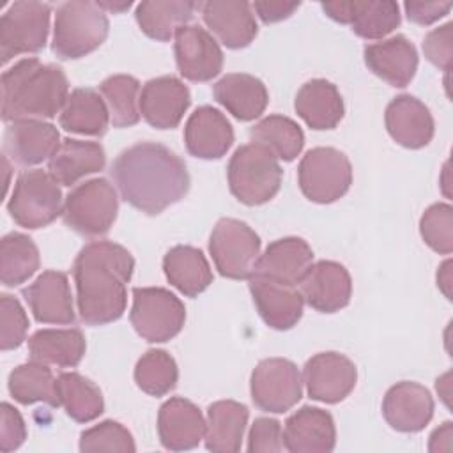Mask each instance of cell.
<instances>
[{
  "label": "cell",
  "instance_id": "ac0fdd59",
  "mask_svg": "<svg viewBox=\"0 0 453 453\" xmlns=\"http://www.w3.org/2000/svg\"><path fill=\"white\" fill-rule=\"evenodd\" d=\"M382 416L396 432H419L434 416V398L425 386L402 380L386 391L382 400Z\"/></svg>",
  "mask_w": 453,
  "mask_h": 453
},
{
  "label": "cell",
  "instance_id": "8992f818",
  "mask_svg": "<svg viewBox=\"0 0 453 453\" xmlns=\"http://www.w3.org/2000/svg\"><path fill=\"white\" fill-rule=\"evenodd\" d=\"M14 223L23 228H42L62 214V191L55 177L46 170H27L14 184L7 202Z\"/></svg>",
  "mask_w": 453,
  "mask_h": 453
},
{
  "label": "cell",
  "instance_id": "484cf974",
  "mask_svg": "<svg viewBox=\"0 0 453 453\" xmlns=\"http://www.w3.org/2000/svg\"><path fill=\"white\" fill-rule=\"evenodd\" d=\"M368 69L391 87H407L418 69V51L403 35H393L363 50Z\"/></svg>",
  "mask_w": 453,
  "mask_h": 453
},
{
  "label": "cell",
  "instance_id": "db71d44e",
  "mask_svg": "<svg viewBox=\"0 0 453 453\" xmlns=\"http://www.w3.org/2000/svg\"><path fill=\"white\" fill-rule=\"evenodd\" d=\"M103 11H110V12H122L126 9L131 7V2H96Z\"/></svg>",
  "mask_w": 453,
  "mask_h": 453
},
{
  "label": "cell",
  "instance_id": "83f0119b",
  "mask_svg": "<svg viewBox=\"0 0 453 453\" xmlns=\"http://www.w3.org/2000/svg\"><path fill=\"white\" fill-rule=\"evenodd\" d=\"M334 444V421L324 409L304 405L285 421L283 446L292 453L333 451Z\"/></svg>",
  "mask_w": 453,
  "mask_h": 453
},
{
  "label": "cell",
  "instance_id": "b9f144b4",
  "mask_svg": "<svg viewBox=\"0 0 453 453\" xmlns=\"http://www.w3.org/2000/svg\"><path fill=\"white\" fill-rule=\"evenodd\" d=\"M179 379L175 359L161 349L147 350L134 366L136 386L152 396H163L170 393Z\"/></svg>",
  "mask_w": 453,
  "mask_h": 453
},
{
  "label": "cell",
  "instance_id": "9a60e30c",
  "mask_svg": "<svg viewBox=\"0 0 453 453\" xmlns=\"http://www.w3.org/2000/svg\"><path fill=\"white\" fill-rule=\"evenodd\" d=\"M299 292L308 306L320 313H334L345 308L352 294L349 271L333 260H319L310 265L299 281Z\"/></svg>",
  "mask_w": 453,
  "mask_h": 453
},
{
  "label": "cell",
  "instance_id": "4fadbf2b",
  "mask_svg": "<svg viewBox=\"0 0 453 453\" xmlns=\"http://www.w3.org/2000/svg\"><path fill=\"white\" fill-rule=\"evenodd\" d=\"M175 62L179 73L191 81H209L221 73L223 51L200 25H184L175 32Z\"/></svg>",
  "mask_w": 453,
  "mask_h": 453
},
{
  "label": "cell",
  "instance_id": "5b68a950",
  "mask_svg": "<svg viewBox=\"0 0 453 453\" xmlns=\"http://www.w3.org/2000/svg\"><path fill=\"white\" fill-rule=\"evenodd\" d=\"M280 159L258 143L241 145L230 157L226 177L232 195L246 205L269 202L281 184Z\"/></svg>",
  "mask_w": 453,
  "mask_h": 453
},
{
  "label": "cell",
  "instance_id": "d6a6232c",
  "mask_svg": "<svg viewBox=\"0 0 453 453\" xmlns=\"http://www.w3.org/2000/svg\"><path fill=\"white\" fill-rule=\"evenodd\" d=\"M166 280L184 296L195 297L212 283V271L205 255L193 246H175L163 258Z\"/></svg>",
  "mask_w": 453,
  "mask_h": 453
},
{
  "label": "cell",
  "instance_id": "816d5d0a",
  "mask_svg": "<svg viewBox=\"0 0 453 453\" xmlns=\"http://www.w3.org/2000/svg\"><path fill=\"white\" fill-rule=\"evenodd\" d=\"M449 448H451V421H444L430 435L428 449L430 451H441V449H449Z\"/></svg>",
  "mask_w": 453,
  "mask_h": 453
},
{
  "label": "cell",
  "instance_id": "60d3db41",
  "mask_svg": "<svg viewBox=\"0 0 453 453\" xmlns=\"http://www.w3.org/2000/svg\"><path fill=\"white\" fill-rule=\"evenodd\" d=\"M113 127H129L140 120V83L129 74L108 76L99 85Z\"/></svg>",
  "mask_w": 453,
  "mask_h": 453
},
{
  "label": "cell",
  "instance_id": "f1b7e54d",
  "mask_svg": "<svg viewBox=\"0 0 453 453\" xmlns=\"http://www.w3.org/2000/svg\"><path fill=\"white\" fill-rule=\"evenodd\" d=\"M212 94L214 99L239 120L260 117L269 101L265 85L246 73L225 74L214 83Z\"/></svg>",
  "mask_w": 453,
  "mask_h": 453
},
{
  "label": "cell",
  "instance_id": "f546056e",
  "mask_svg": "<svg viewBox=\"0 0 453 453\" xmlns=\"http://www.w3.org/2000/svg\"><path fill=\"white\" fill-rule=\"evenodd\" d=\"M106 154L97 142L64 138L48 161V172L62 186H73L80 179L104 168Z\"/></svg>",
  "mask_w": 453,
  "mask_h": 453
},
{
  "label": "cell",
  "instance_id": "4dcf8cb0",
  "mask_svg": "<svg viewBox=\"0 0 453 453\" xmlns=\"http://www.w3.org/2000/svg\"><path fill=\"white\" fill-rule=\"evenodd\" d=\"M296 111L311 129H333L343 117V99L327 80L306 81L296 96Z\"/></svg>",
  "mask_w": 453,
  "mask_h": 453
},
{
  "label": "cell",
  "instance_id": "6da1fadb",
  "mask_svg": "<svg viewBox=\"0 0 453 453\" xmlns=\"http://www.w3.org/2000/svg\"><path fill=\"white\" fill-rule=\"evenodd\" d=\"M111 177L120 196L145 214L163 212L189 189L186 163L154 142H140L122 150L111 165Z\"/></svg>",
  "mask_w": 453,
  "mask_h": 453
},
{
  "label": "cell",
  "instance_id": "1f68e13d",
  "mask_svg": "<svg viewBox=\"0 0 453 453\" xmlns=\"http://www.w3.org/2000/svg\"><path fill=\"white\" fill-rule=\"evenodd\" d=\"M248 416V407L239 402L219 400L211 403L205 421V448L216 453L239 451Z\"/></svg>",
  "mask_w": 453,
  "mask_h": 453
},
{
  "label": "cell",
  "instance_id": "681fc988",
  "mask_svg": "<svg viewBox=\"0 0 453 453\" xmlns=\"http://www.w3.org/2000/svg\"><path fill=\"white\" fill-rule=\"evenodd\" d=\"M403 9H405L407 18L412 23L432 25V23H435L437 19L444 18L449 12L451 4L449 2H416V0H411V2L403 4Z\"/></svg>",
  "mask_w": 453,
  "mask_h": 453
},
{
  "label": "cell",
  "instance_id": "52a82bcc",
  "mask_svg": "<svg viewBox=\"0 0 453 453\" xmlns=\"http://www.w3.org/2000/svg\"><path fill=\"white\" fill-rule=\"evenodd\" d=\"M119 212L115 188L103 177L76 186L64 202V221L81 235L97 237L110 230Z\"/></svg>",
  "mask_w": 453,
  "mask_h": 453
},
{
  "label": "cell",
  "instance_id": "5bb4252c",
  "mask_svg": "<svg viewBox=\"0 0 453 453\" xmlns=\"http://www.w3.org/2000/svg\"><path fill=\"white\" fill-rule=\"evenodd\" d=\"M303 377L310 398L324 403H336L354 389L357 370L343 354L319 352L306 361Z\"/></svg>",
  "mask_w": 453,
  "mask_h": 453
},
{
  "label": "cell",
  "instance_id": "836d02e7",
  "mask_svg": "<svg viewBox=\"0 0 453 453\" xmlns=\"http://www.w3.org/2000/svg\"><path fill=\"white\" fill-rule=\"evenodd\" d=\"M58 122L69 133L103 136L108 129L110 113L104 99L94 88H74L60 111Z\"/></svg>",
  "mask_w": 453,
  "mask_h": 453
},
{
  "label": "cell",
  "instance_id": "ab89813d",
  "mask_svg": "<svg viewBox=\"0 0 453 453\" xmlns=\"http://www.w3.org/2000/svg\"><path fill=\"white\" fill-rule=\"evenodd\" d=\"M39 269V250L35 242L19 232L0 241V280L5 287H18Z\"/></svg>",
  "mask_w": 453,
  "mask_h": 453
},
{
  "label": "cell",
  "instance_id": "277c9868",
  "mask_svg": "<svg viewBox=\"0 0 453 453\" xmlns=\"http://www.w3.org/2000/svg\"><path fill=\"white\" fill-rule=\"evenodd\" d=\"M108 28V16L96 2H65L55 14L51 50L62 60L81 58L104 42Z\"/></svg>",
  "mask_w": 453,
  "mask_h": 453
},
{
  "label": "cell",
  "instance_id": "bcb514c9",
  "mask_svg": "<svg viewBox=\"0 0 453 453\" xmlns=\"http://www.w3.org/2000/svg\"><path fill=\"white\" fill-rule=\"evenodd\" d=\"M283 448L281 425L274 418H257L250 428V453H278Z\"/></svg>",
  "mask_w": 453,
  "mask_h": 453
},
{
  "label": "cell",
  "instance_id": "ffe728a7",
  "mask_svg": "<svg viewBox=\"0 0 453 453\" xmlns=\"http://www.w3.org/2000/svg\"><path fill=\"white\" fill-rule=\"evenodd\" d=\"M200 11L203 23L226 48H244L258 32L251 4L244 0H211L200 4Z\"/></svg>",
  "mask_w": 453,
  "mask_h": 453
},
{
  "label": "cell",
  "instance_id": "ba28073f",
  "mask_svg": "<svg viewBox=\"0 0 453 453\" xmlns=\"http://www.w3.org/2000/svg\"><path fill=\"white\" fill-rule=\"evenodd\" d=\"M129 320L134 331L150 343L168 342L177 336L186 320L182 301L161 287L133 288Z\"/></svg>",
  "mask_w": 453,
  "mask_h": 453
},
{
  "label": "cell",
  "instance_id": "d590c367",
  "mask_svg": "<svg viewBox=\"0 0 453 453\" xmlns=\"http://www.w3.org/2000/svg\"><path fill=\"white\" fill-rule=\"evenodd\" d=\"M85 336L80 329H39L28 338L34 361L57 366H76L85 356Z\"/></svg>",
  "mask_w": 453,
  "mask_h": 453
},
{
  "label": "cell",
  "instance_id": "7dc6e473",
  "mask_svg": "<svg viewBox=\"0 0 453 453\" xmlns=\"http://www.w3.org/2000/svg\"><path fill=\"white\" fill-rule=\"evenodd\" d=\"M453 23H446L426 34L423 41L425 57L439 69L449 71L453 55Z\"/></svg>",
  "mask_w": 453,
  "mask_h": 453
},
{
  "label": "cell",
  "instance_id": "d4e9b609",
  "mask_svg": "<svg viewBox=\"0 0 453 453\" xmlns=\"http://www.w3.org/2000/svg\"><path fill=\"white\" fill-rule=\"evenodd\" d=\"M157 434L166 449H193L205 437V419L193 402L173 396L159 407Z\"/></svg>",
  "mask_w": 453,
  "mask_h": 453
},
{
  "label": "cell",
  "instance_id": "44dd1931",
  "mask_svg": "<svg viewBox=\"0 0 453 453\" xmlns=\"http://www.w3.org/2000/svg\"><path fill=\"white\" fill-rule=\"evenodd\" d=\"M23 297L41 324H73L74 308L69 280L60 271H44L23 288Z\"/></svg>",
  "mask_w": 453,
  "mask_h": 453
},
{
  "label": "cell",
  "instance_id": "603a6c76",
  "mask_svg": "<svg viewBox=\"0 0 453 453\" xmlns=\"http://www.w3.org/2000/svg\"><path fill=\"white\" fill-rule=\"evenodd\" d=\"M250 292L264 322L278 331L294 327L301 315L304 299L297 287L278 283L262 276H250Z\"/></svg>",
  "mask_w": 453,
  "mask_h": 453
},
{
  "label": "cell",
  "instance_id": "30bf717a",
  "mask_svg": "<svg viewBox=\"0 0 453 453\" xmlns=\"http://www.w3.org/2000/svg\"><path fill=\"white\" fill-rule=\"evenodd\" d=\"M50 4L21 0L9 5L0 18L2 64L23 53H37L44 48L50 32Z\"/></svg>",
  "mask_w": 453,
  "mask_h": 453
},
{
  "label": "cell",
  "instance_id": "4316f807",
  "mask_svg": "<svg viewBox=\"0 0 453 453\" xmlns=\"http://www.w3.org/2000/svg\"><path fill=\"white\" fill-rule=\"evenodd\" d=\"M386 129L389 136L407 149H421L434 138V117L418 97L402 94L386 106Z\"/></svg>",
  "mask_w": 453,
  "mask_h": 453
},
{
  "label": "cell",
  "instance_id": "7c38bea8",
  "mask_svg": "<svg viewBox=\"0 0 453 453\" xmlns=\"http://www.w3.org/2000/svg\"><path fill=\"white\" fill-rule=\"evenodd\" d=\"M253 403L265 411L281 414L290 411L303 396V379L297 366L283 357L262 359L251 373Z\"/></svg>",
  "mask_w": 453,
  "mask_h": 453
},
{
  "label": "cell",
  "instance_id": "f35d334b",
  "mask_svg": "<svg viewBox=\"0 0 453 453\" xmlns=\"http://www.w3.org/2000/svg\"><path fill=\"white\" fill-rule=\"evenodd\" d=\"M250 140L269 149L278 159L292 161L303 150L304 133L292 119L269 115L251 127Z\"/></svg>",
  "mask_w": 453,
  "mask_h": 453
},
{
  "label": "cell",
  "instance_id": "e0dca14e",
  "mask_svg": "<svg viewBox=\"0 0 453 453\" xmlns=\"http://www.w3.org/2000/svg\"><path fill=\"white\" fill-rule=\"evenodd\" d=\"M58 147V129L44 120H16L4 133V156L19 166L39 165L50 159Z\"/></svg>",
  "mask_w": 453,
  "mask_h": 453
},
{
  "label": "cell",
  "instance_id": "8d00e7d4",
  "mask_svg": "<svg viewBox=\"0 0 453 453\" xmlns=\"http://www.w3.org/2000/svg\"><path fill=\"white\" fill-rule=\"evenodd\" d=\"M57 393L65 414L78 423L99 418L104 409L101 389L76 372H64L57 377Z\"/></svg>",
  "mask_w": 453,
  "mask_h": 453
},
{
  "label": "cell",
  "instance_id": "9c48e42d",
  "mask_svg": "<svg viewBox=\"0 0 453 453\" xmlns=\"http://www.w3.org/2000/svg\"><path fill=\"white\" fill-rule=\"evenodd\" d=\"M303 195L317 203H331L342 198L352 182L349 157L333 147L308 150L297 168Z\"/></svg>",
  "mask_w": 453,
  "mask_h": 453
},
{
  "label": "cell",
  "instance_id": "e575fe53",
  "mask_svg": "<svg viewBox=\"0 0 453 453\" xmlns=\"http://www.w3.org/2000/svg\"><path fill=\"white\" fill-rule=\"evenodd\" d=\"M196 9H200L196 2L147 0L136 5L134 18L145 35L156 41H168L180 27L188 25Z\"/></svg>",
  "mask_w": 453,
  "mask_h": 453
},
{
  "label": "cell",
  "instance_id": "7a4b0ae2",
  "mask_svg": "<svg viewBox=\"0 0 453 453\" xmlns=\"http://www.w3.org/2000/svg\"><path fill=\"white\" fill-rule=\"evenodd\" d=\"M134 258L120 244L92 241L73 265L80 319L88 326H104L122 317Z\"/></svg>",
  "mask_w": 453,
  "mask_h": 453
},
{
  "label": "cell",
  "instance_id": "d6986e66",
  "mask_svg": "<svg viewBox=\"0 0 453 453\" xmlns=\"http://www.w3.org/2000/svg\"><path fill=\"white\" fill-rule=\"evenodd\" d=\"M189 103V88L175 76L152 78L140 92V113L157 129L177 127Z\"/></svg>",
  "mask_w": 453,
  "mask_h": 453
},
{
  "label": "cell",
  "instance_id": "f907efd6",
  "mask_svg": "<svg viewBox=\"0 0 453 453\" xmlns=\"http://www.w3.org/2000/svg\"><path fill=\"white\" fill-rule=\"evenodd\" d=\"M299 2H255L251 4V9L258 14V18L264 23H276L281 19H287L288 16L294 14V11H297Z\"/></svg>",
  "mask_w": 453,
  "mask_h": 453
},
{
  "label": "cell",
  "instance_id": "74e56055",
  "mask_svg": "<svg viewBox=\"0 0 453 453\" xmlns=\"http://www.w3.org/2000/svg\"><path fill=\"white\" fill-rule=\"evenodd\" d=\"M9 393L11 396L23 403L30 405L35 402H44L51 407H58L57 379L53 377L48 365L39 361H30L16 366L9 373Z\"/></svg>",
  "mask_w": 453,
  "mask_h": 453
},
{
  "label": "cell",
  "instance_id": "f5cc1de1",
  "mask_svg": "<svg viewBox=\"0 0 453 453\" xmlns=\"http://www.w3.org/2000/svg\"><path fill=\"white\" fill-rule=\"evenodd\" d=\"M437 287L442 294L451 299V260H446L437 271Z\"/></svg>",
  "mask_w": 453,
  "mask_h": 453
},
{
  "label": "cell",
  "instance_id": "f6af8a7d",
  "mask_svg": "<svg viewBox=\"0 0 453 453\" xmlns=\"http://www.w3.org/2000/svg\"><path fill=\"white\" fill-rule=\"evenodd\" d=\"M28 317L19 301L9 294L0 296V349H18L27 336Z\"/></svg>",
  "mask_w": 453,
  "mask_h": 453
},
{
  "label": "cell",
  "instance_id": "cb8c5ba5",
  "mask_svg": "<svg viewBox=\"0 0 453 453\" xmlns=\"http://www.w3.org/2000/svg\"><path fill=\"white\" fill-rule=\"evenodd\" d=\"M184 143L195 157L219 159L234 143L232 124L218 108L200 106L184 126Z\"/></svg>",
  "mask_w": 453,
  "mask_h": 453
},
{
  "label": "cell",
  "instance_id": "7bdbcfd3",
  "mask_svg": "<svg viewBox=\"0 0 453 453\" xmlns=\"http://www.w3.org/2000/svg\"><path fill=\"white\" fill-rule=\"evenodd\" d=\"M419 232L423 241L437 253L449 255L453 251V209L449 203L430 205L421 219Z\"/></svg>",
  "mask_w": 453,
  "mask_h": 453
},
{
  "label": "cell",
  "instance_id": "c3c4849f",
  "mask_svg": "<svg viewBox=\"0 0 453 453\" xmlns=\"http://www.w3.org/2000/svg\"><path fill=\"white\" fill-rule=\"evenodd\" d=\"M25 439L27 426L21 414L11 403L4 402L0 412V449L4 453L18 449Z\"/></svg>",
  "mask_w": 453,
  "mask_h": 453
},
{
  "label": "cell",
  "instance_id": "2e32d148",
  "mask_svg": "<svg viewBox=\"0 0 453 453\" xmlns=\"http://www.w3.org/2000/svg\"><path fill=\"white\" fill-rule=\"evenodd\" d=\"M324 12L363 39H382L400 25V7L391 0L368 2H326Z\"/></svg>",
  "mask_w": 453,
  "mask_h": 453
},
{
  "label": "cell",
  "instance_id": "ee69618b",
  "mask_svg": "<svg viewBox=\"0 0 453 453\" xmlns=\"http://www.w3.org/2000/svg\"><path fill=\"white\" fill-rule=\"evenodd\" d=\"M134 439L131 432L111 419H106L80 435V451H134Z\"/></svg>",
  "mask_w": 453,
  "mask_h": 453
},
{
  "label": "cell",
  "instance_id": "8fae6325",
  "mask_svg": "<svg viewBox=\"0 0 453 453\" xmlns=\"http://www.w3.org/2000/svg\"><path fill=\"white\" fill-rule=\"evenodd\" d=\"M209 251L221 276L244 280L250 278L260 257V237L244 221L221 218L212 228Z\"/></svg>",
  "mask_w": 453,
  "mask_h": 453
},
{
  "label": "cell",
  "instance_id": "7402d4cb",
  "mask_svg": "<svg viewBox=\"0 0 453 453\" xmlns=\"http://www.w3.org/2000/svg\"><path fill=\"white\" fill-rule=\"evenodd\" d=\"M313 264V251L301 237L273 241L255 262L251 274L297 287ZM250 274V276H251Z\"/></svg>",
  "mask_w": 453,
  "mask_h": 453
},
{
  "label": "cell",
  "instance_id": "3957f363",
  "mask_svg": "<svg viewBox=\"0 0 453 453\" xmlns=\"http://www.w3.org/2000/svg\"><path fill=\"white\" fill-rule=\"evenodd\" d=\"M2 119L5 122L28 119H51L69 97L65 73L53 64L37 58H23L4 71Z\"/></svg>",
  "mask_w": 453,
  "mask_h": 453
}]
</instances>
